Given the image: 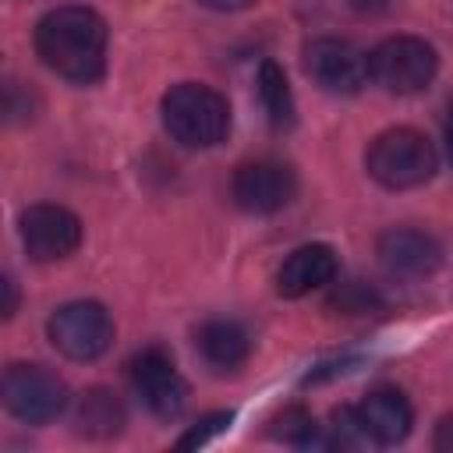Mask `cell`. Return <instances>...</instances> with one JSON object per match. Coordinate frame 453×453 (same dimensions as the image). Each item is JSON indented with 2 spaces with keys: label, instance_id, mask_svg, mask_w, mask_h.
<instances>
[{
  "label": "cell",
  "instance_id": "cell-1",
  "mask_svg": "<svg viewBox=\"0 0 453 453\" xmlns=\"http://www.w3.org/2000/svg\"><path fill=\"white\" fill-rule=\"evenodd\" d=\"M35 57L71 85H92L106 71V21L85 4H60L35 21Z\"/></svg>",
  "mask_w": 453,
  "mask_h": 453
},
{
  "label": "cell",
  "instance_id": "cell-2",
  "mask_svg": "<svg viewBox=\"0 0 453 453\" xmlns=\"http://www.w3.org/2000/svg\"><path fill=\"white\" fill-rule=\"evenodd\" d=\"M159 120L180 149H216L230 134V103L202 81H177L159 99Z\"/></svg>",
  "mask_w": 453,
  "mask_h": 453
},
{
  "label": "cell",
  "instance_id": "cell-3",
  "mask_svg": "<svg viewBox=\"0 0 453 453\" xmlns=\"http://www.w3.org/2000/svg\"><path fill=\"white\" fill-rule=\"evenodd\" d=\"M365 170L386 191H411L435 177L439 152L418 127H386L368 142Z\"/></svg>",
  "mask_w": 453,
  "mask_h": 453
},
{
  "label": "cell",
  "instance_id": "cell-4",
  "mask_svg": "<svg viewBox=\"0 0 453 453\" xmlns=\"http://www.w3.org/2000/svg\"><path fill=\"white\" fill-rule=\"evenodd\" d=\"M439 74V53L421 35H389L368 53V78L389 96H418Z\"/></svg>",
  "mask_w": 453,
  "mask_h": 453
},
{
  "label": "cell",
  "instance_id": "cell-5",
  "mask_svg": "<svg viewBox=\"0 0 453 453\" xmlns=\"http://www.w3.org/2000/svg\"><path fill=\"white\" fill-rule=\"evenodd\" d=\"M0 396H4L7 414L18 418L21 425H50L71 403L67 382L53 368L32 365V361H14L4 368Z\"/></svg>",
  "mask_w": 453,
  "mask_h": 453
},
{
  "label": "cell",
  "instance_id": "cell-6",
  "mask_svg": "<svg viewBox=\"0 0 453 453\" xmlns=\"http://www.w3.org/2000/svg\"><path fill=\"white\" fill-rule=\"evenodd\" d=\"M113 315L99 301H67L46 319V340L67 361H96L113 343Z\"/></svg>",
  "mask_w": 453,
  "mask_h": 453
},
{
  "label": "cell",
  "instance_id": "cell-7",
  "mask_svg": "<svg viewBox=\"0 0 453 453\" xmlns=\"http://www.w3.org/2000/svg\"><path fill=\"white\" fill-rule=\"evenodd\" d=\"M301 67L329 96H357L368 78V53L340 35H315L301 50Z\"/></svg>",
  "mask_w": 453,
  "mask_h": 453
},
{
  "label": "cell",
  "instance_id": "cell-8",
  "mask_svg": "<svg viewBox=\"0 0 453 453\" xmlns=\"http://www.w3.org/2000/svg\"><path fill=\"white\" fill-rule=\"evenodd\" d=\"M230 195L234 205L248 216H273L280 209H287L297 195V173L290 163L273 159V156H258L248 159L234 170L230 177Z\"/></svg>",
  "mask_w": 453,
  "mask_h": 453
},
{
  "label": "cell",
  "instance_id": "cell-9",
  "mask_svg": "<svg viewBox=\"0 0 453 453\" xmlns=\"http://www.w3.org/2000/svg\"><path fill=\"white\" fill-rule=\"evenodd\" d=\"M18 237H21V248L32 262L50 265V262H60V258L78 251L85 226L71 209H64L57 202H35V205L21 209Z\"/></svg>",
  "mask_w": 453,
  "mask_h": 453
},
{
  "label": "cell",
  "instance_id": "cell-10",
  "mask_svg": "<svg viewBox=\"0 0 453 453\" xmlns=\"http://www.w3.org/2000/svg\"><path fill=\"white\" fill-rule=\"evenodd\" d=\"M127 379L142 407L163 421H173L188 403V382L163 347H145L131 357Z\"/></svg>",
  "mask_w": 453,
  "mask_h": 453
},
{
  "label": "cell",
  "instance_id": "cell-11",
  "mask_svg": "<svg viewBox=\"0 0 453 453\" xmlns=\"http://www.w3.org/2000/svg\"><path fill=\"white\" fill-rule=\"evenodd\" d=\"M379 265L396 280H421L442 265V244L418 226H389L375 241Z\"/></svg>",
  "mask_w": 453,
  "mask_h": 453
},
{
  "label": "cell",
  "instance_id": "cell-12",
  "mask_svg": "<svg viewBox=\"0 0 453 453\" xmlns=\"http://www.w3.org/2000/svg\"><path fill=\"white\" fill-rule=\"evenodd\" d=\"M354 407H357L361 428L372 446H396L414 428V407H411L407 393L396 386H375Z\"/></svg>",
  "mask_w": 453,
  "mask_h": 453
},
{
  "label": "cell",
  "instance_id": "cell-13",
  "mask_svg": "<svg viewBox=\"0 0 453 453\" xmlns=\"http://www.w3.org/2000/svg\"><path fill=\"white\" fill-rule=\"evenodd\" d=\"M336 273H340V255L329 244H322V241L301 244L276 269V294L287 301H297L311 290L329 287L336 280Z\"/></svg>",
  "mask_w": 453,
  "mask_h": 453
},
{
  "label": "cell",
  "instance_id": "cell-14",
  "mask_svg": "<svg viewBox=\"0 0 453 453\" xmlns=\"http://www.w3.org/2000/svg\"><path fill=\"white\" fill-rule=\"evenodd\" d=\"M202 361L216 372H237L251 354V336L237 319H205L195 333Z\"/></svg>",
  "mask_w": 453,
  "mask_h": 453
},
{
  "label": "cell",
  "instance_id": "cell-15",
  "mask_svg": "<svg viewBox=\"0 0 453 453\" xmlns=\"http://www.w3.org/2000/svg\"><path fill=\"white\" fill-rule=\"evenodd\" d=\"M255 88H258V103H262L269 124L276 131H290L297 124V103H294L290 81H287V74H283V67L276 60H262L258 64Z\"/></svg>",
  "mask_w": 453,
  "mask_h": 453
},
{
  "label": "cell",
  "instance_id": "cell-16",
  "mask_svg": "<svg viewBox=\"0 0 453 453\" xmlns=\"http://www.w3.org/2000/svg\"><path fill=\"white\" fill-rule=\"evenodd\" d=\"M124 428V403L117 400V393L96 386L88 393H81L78 400V432L92 435V439H110Z\"/></svg>",
  "mask_w": 453,
  "mask_h": 453
},
{
  "label": "cell",
  "instance_id": "cell-17",
  "mask_svg": "<svg viewBox=\"0 0 453 453\" xmlns=\"http://www.w3.org/2000/svg\"><path fill=\"white\" fill-rule=\"evenodd\" d=\"M269 435L287 442V446H297V449H311L319 446V435H322V425H315V418L304 411V407H283L273 421H269Z\"/></svg>",
  "mask_w": 453,
  "mask_h": 453
},
{
  "label": "cell",
  "instance_id": "cell-18",
  "mask_svg": "<svg viewBox=\"0 0 453 453\" xmlns=\"http://www.w3.org/2000/svg\"><path fill=\"white\" fill-rule=\"evenodd\" d=\"M230 421H234V414L230 411H212V414H202L173 446L177 449H202V446H209L216 435H223L226 428H230Z\"/></svg>",
  "mask_w": 453,
  "mask_h": 453
},
{
  "label": "cell",
  "instance_id": "cell-19",
  "mask_svg": "<svg viewBox=\"0 0 453 453\" xmlns=\"http://www.w3.org/2000/svg\"><path fill=\"white\" fill-rule=\"evenodd\" d=\"M432 446H435V453H453V414L439 418V425L432 432Z\"/></svg>",
  "mask_w": 453,
  "mask_h": 453
},
{
  "label": "cell",
  "instance_id": "cell-20",
  "mask_svg": "<svg viewBox=\"0 0 453 453\" xmlns=\"http://www.w3.org/2000/svg\"><path fill=\"white\" fill-rule=\"evenodd\" d=\"M0 290H4V304H0V311H4V319H11V315L18 311V283H14L11 276H4V280H0Z\"/></svg>",
  "mask_w": 453,
  "mask_h": 453
},
{
  "label": "cell",
  "instance_id": "cell-21",
  "mask_svg": "<svg viewBox=\"0 0 453 453\" xmlns=\"http://www.w3.org/2000/svg\"><path fill=\"white\" fill-rule=\"evenodd\" d=\"M202 7H209V11H219V14H234V11H244V7H251L255 0H198Z\"/></svg>",
  "mask_w": 453,
  "mask_h": 453
},
{
  "label": "cell",
  "instance_id": "cell-22",
  "mask_svg": "<svg viewBox=\"0 0 453 453\" xmlns=\"http://www.w3.org/2000/svg\"><path fill=\"white\" fill-rule=\"evenodd\" d=\"M442 138H446V156H449V166H453V103H449L446 120H442Z\"/></svg>",
  "mask_w": 453,
  "mask_h": 453
}]
</instances>
